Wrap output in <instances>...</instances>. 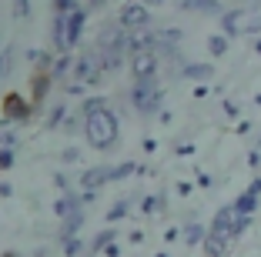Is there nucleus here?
I'll list each match as a JSON object with an SVG mask.
<instances>
[{
  "label": "nucleus",
  "mask_w": 261,
  "mask_h": 257,
  "mask_svg": "<svg viewBox=\"0 0 261 257\" xmlns=\"http://www.w3.org/2000/svg\"><path fill=\"white\" fill-rule=\"evenodd\" d=\"M14 144H17V134L4 127V130H0V147H14Z\"/></svg>",
  "instance_id": "34"
},
{
  "label": "nucleus",
  "mask_w": 261,
  "mask_h": 257,
  "mask_svg": "<svg viewBox=\"0 0 261 257\" xmlns=\"http://www.w3.org/2000/svg\"><path fill=\"white\" fill-rule=\"evenodd\" d=\"M177 194H181V197H188V194H191V184H188V181H181V184H177Z\"/></svg>",
  "instance_id": "45"
},
{
  "label": "nucleus",
  "mask_w": 261,
  "mask_h": 257,
  "mask_svg": "<svg viewBox=\"0 0 261 257\" xmlns=\"http://www.w3.org/2000/svg\"><path fill=\"white\" fill-rule=\"evenodd\" d=\"M254 50H258V53H261V37H258V40H254Z\"/></svg>",
  "instance_id": "52"
},
{
  "label": "nucleus",
  "mask_w": 261,
  "mask_h": 257,
  "mask_svg": "<svg viewBox=\"0 0 261 257\" xmlns=\"http://www.w3.org/2000/svg\"><path fill=\"white\" fill-rule=\"evenodd\" d=\"M181 7L185 10H198V14H224L221 0H185Z\"/></svg>",
  "instance_id": "16"
},
{
  "label": "nucleus",
  "mask_w": 261,
  "mask_h": 257,
  "mask_svg": "<svg viewBox=\"0 0 261 257\" xmlns=\"http://www.w3.org/2000/svg\"><path fill=\"white\" fill-rule=\"evenodd\" d=\"M144 151L154 154V151H158V140H151V137H147V140H144Z\"/></svg>",
  "instance_id": "49"
},
{
  "label": "nucleus",
  "mask_w": 261,
  "mask_h": 257,
  "mask_svg": "<svg viewBox=\"0 0 261 257\" xmlns=\"http://www.w3.org/2000/svg\"><path fill=\"white\" fill-rule=\"evenodd\" d=\"M234 130H238V134H251V121H241Z\"/></svg>",
  "instance_id": "47"
},
{
  "label": "nucleus",
  "mask_w": 261,
  "mask_h": 257,
  "mask_svg": "<svg viewBox=\"0 0 261 257\" xmlns=\"http://www.w3.org/2000/svg\"><path fill=\"white\" fill-rule=\"evenodd\" d=\"M111 181V167H87L84 174H81V187L84 190H97L100 184Z\"/></svg>",
  "instance_id": "13"
},
{
  "label": "nucleus",
  "mask_w": 261,
  "mask_h": 257,
  "mask_svg": "<svg viewBox=\"0 0 261 257\" xmlns=\"http://www.w3.org/2000/svg\"><path fill=\"white\" fill-rule=\"evenodd\" d=\"M130 174H138V164H134V160H121L117 167H111V181H124V177H130Z\"/></svg>",
  "instance_id": "24"
},
{
  "label": "nucleus",
  "mask_w": 261,
  "mask_h": 257,
  "mask_svg": "<svg viewBox=\"0 0 261 257\" xmlns=\"http://www.w3.org/2000/svg\"><path fill=\"white\" fill-rule=\"evenodd\" d=\"M10 194H14V187L7 181H0V197H10Z\"/></svg>",
  "instance_id": "46"
},
{
  "label": "nucleus",
  "mask_w": 261,
  "mask_h": 257,
  "mask_svg": "<svg viewBox=\"0 0 261 257\" xmlns=\"http://www.w3.org/2000/svg\"><path fill=\"white\" fill-rule=\"evenodd\" d=\"M207 53H211V57H221V53H228V37H224V34L207 37Z\"/></svg>",
  "instance_id": "25"
},
{
  "label": "nucleus",
  "mask_w": 261,
  "mask_h": 257,
  "mask_svg": "<svg viewBox=\"0 0 261 257\" xmlns=\"http://www.w3.org/2000/svg\"><path fill=\"white\" fill-rule=\"evenodd\" d=\"M17 160V151L14 147H0V170H10Z\"/></svg>",
  "instance_id": "28"
},
{
  "label": "nucleus",
  "mask_w": 261,
  "mask_h": 257,
  "mask_svg": "<svg viewBox=\"0 0 261 257\" xmlns=\"http://www.w3.org/2000/svg\"><path fill=\"white\" fill-rule=\"evenodd\" d=\"M248 194H254V197H261V177H254V181H251V187H248Z\"/></svg>",
  "instance_id": "44"
},
{
  "label": "nucleus",
  "mask_w": 261,
  "mask_h": 257,
  "mask_svg": "<svg viewBox=\"0 0 261 257\" xmlns=\"http://www.w3.org/2000/svg\"><path fill=\"white\" fill-rule=\"evenodd\" d=\"M81 250H84L81 237H74V241H64V257H81Z\"/></svg>",
  "instance_id": "29"
},
{
  "label": "nucleus",
  "mask_w": 261,
  "mask_h": 257,
  "mask_svg": "<svg viewBox=\"0 0 261 257\" xmlns=\"http://www.w3.org/2000/svg\"><path fill=\"white\" fill-rule=\"evenodd\" d=\"M104 257H121V247H117V244H111V247L104 250Z\"/></svg>",
  "instance_id": "48"
},
{
  "label": "nucleus",
  "mask_w": 261,
  "mask_h": 257,
  "mask_svg": "<svg viewBox=\"0 0 261 257\" xmlns=\"http://www.w3.org/2000/svg\"><path fill=\"white\" fill-rule=\"evenodd\" d=\"M164 207H168V197H164V194H151V197L141 201V211H144V214H161Z\"/></svg>",
  "instance_id": "21"
},
{
  "label": "nucleus",
  "mask_w": 261,
  "mask_h": 257,
  "mask_svg": "<svg viewBox=\"0 0 261 257\" xmlns=\"http://www.w3.org/2000/svg\"><path fill=\"white\" fill-rule=\"evenodd\" d=\"M97 107H108V97H87V100H84V113L97 110Z\"/></svg>",
  "instance_id": "33"
},
{
  "label": "nucleus",
  "mask_w": 261,
  "mask_h": 257,
  "mask_svg": "<svg viewBox=\"0 0 261 257\" xmlns=\"http://www.w3.org/2000/svg\"><path fill=\"white\" fill-rule=\"evenodd\" d=\"M64 130H67V134H77V130H84V124L74 121V117H67V121H64Z\"/></svg>",
  "instance_id": "39"
},
{
  "label": "nucleus",
  "mask_w": 261,
  "mask_h": 257,
  "mask_svg": "<svg viewBox=\"0 0 261 257\" xmlns=\"http://www.w3.org/2000/svg\"><path fill=\"white\" fill-rule=\"evenodd\" d=\"M84 23H87V10L84 7H77L67 14V47L81 44V31H84Z\"/></svg>",
  "instance_id": "11"
},
{
  "label": "nucleus",
  "mask_w": 261,
  "mask_h": 257,
  "mask_svg": "<svg viewBox=\"0 0 261 257\" xmlns=\"http://www.w3.org/2000/svg\"><path fill=\"white\" fill-rule=\"evenodd\" d=\"M50 83H54V77L47 74V70H34V77H31V97H34V107L47 100V94H50Z\"/></svg>",
  "instance_id": "10"
},
{
  "label": "nucleus",
  "mask_w": 261,
  "mask_h": 257,
  "mask_svg": "<svg viewBox=\"0 0 261 257\" xmlns=\"http://www.w3.org/2000/svg\"><path fill=\"white\" fill-rule=\"evenodd\" d=\"M154 257H171V254H168V250H161V254H154Z\"/></svg>",
  "instance_id": "53"
},
{
  "label": "nucleus",
  "mask_w": 261,
  "mask_h": 257,
  "mask_svg": "<svg viewBox=\"0 0 261 257\" xmlns=\"http://www.w3.org/2000/svg\"><path fill=\"white\" fill-rule=\"evenodd\" d=\"M81 211H84V204H81V197H74V194H61L54 201V214L61 220H70L74 214H81Z\"/></svg>",
  "instance_id": "12"
},
{
  "label": "nucleus",
  "mask_w": 261,
  "mask_h": 257,
  "mask_svg": "<svg viewBox=\"0 0 261 257\" xmlns=\"http://www.w3.org/2000/svg\"><path fill=\"white\" fill-rule=\"evenodd\" d=\"M97 7H104V0H91L87 4V10H97Z\"/></svg>",
  "instance_id": "51"
},
{
  "label": "nucleus",
  "mask_w": 261,
  "mask_h": 257,
  "mask_svg": "<svg viewBox=\"0 0 261 257\" xmlns=\"http://www.w3.org/2000/svg\"><path fill=\"white\" fill-rule=\"evenodd\" d=\"M31 113H34V107L27 97H20V94H7L4 97V124H27Z\"/></svg>",
  "instance_id": "6"
},
{
  "label": "nucleus",
  "mask_w": 261,
  "mask_h": 257,
  "mask_svg": "<svg viewBox=\"0 0 261 257\" xmlns=\"http://www.w3.org/2000/svg\"><path fill=\"white\" fill-rule=\"evenodd\" d=\"M10 61H14V50H0V80H4V77H7V70H10Z\"/></svg>",
  "instance_id": "32"
},
{
  "label": "nucleus",
  "mask_w": 261,
  "mask_h": 257,
  "mask_svg": "<svg viewBox=\"0 0 261 257\" xmlns=\"http://www.w3.org/2000/svg\"><path fill=\"white\" fill-rule=\"evenodd\" d=\"M254 104H258V107H261V94H258V97H254Z\"/></svg>",
  "instance_id": "54"
},
{
  "label": "nucleus",
  "mask_w": 261,
  "mask_h": 257,
  "mask_svg": "<svg viewBox=\"0 0 261 257\" xmlns=\"http://www.w3.org/2000/svg\"><path fill=\"white\" fill-rule=\"evenodd\" d=\"M228 244H231V241H221V237H211V234H207V241L201 244V247H204V254H207V257H224Z\"/></svg>",
  "instance_id": "22"
},
{
  "label": "nucleus",
  "mask_w": 261,
  "mask_h": 257,
  "mask_svg": "<svg viewBox=\"0 0 261 257\" xmlns=\"http://www.w3.org/2000/svg\"><path fill=\"white\" fill-rule=\"evenodd\" d=\"M50 44L57 50H67V14H54V27H50Z\"/></svg>",
  "instance_id": "14"
},
{
  "label": "nucleus",
  "mask_w": 261,
  "mask_h": 257,
  "mask_svg": "<svg viewBox=\"0 0 261 257\" xmlns=\"http://www.w3.org/2000/svg\"><path fill=\"white\" fill-rule=\"evenodd\" d=\"M204 241H207V227L204 224L194 220V224L185 227V244H191V247H194V244H204Z\"/></svg>",
  "instance_id": "19"
},
{
  "label": "nucleus",
  "mask_w": 261,
  "mask_h": 257,
  "mask_svg": "<svg viewBox=\"0 0 261 257\" xmlns=\"http://www.w3.org/2000/svg\"><path fill=\"white\" fill-rule=\"evenodd\" d=\"M254 211H258V197L245 190V194H241L238 201H234V214H245V217H251Z\"/></svg>",
  "instance_id": "20"
},
{
  "label": "nucleus",
  "mask_w": 261,
  "mask_h": 257,
  "mask_svg": "<svg viewBox=\"0 0 261 257\" xmlns=\"http://www.w3.org/2000/svg\"><path fill=\"white\" fill-rule=\"evenodd\" d=\"M147 23H151V10L144 7V4H124L121 7V17H117V27L121 31H130V34H138V31H144Z\"/></svg>",
  "instance_id": "4"
},
{
  "label": "nucleus",
  "mask_w": 261,
  "mask_h": 257,
  "mask_svg": "<svg viewBox=\"0 0 261 257\" xmlns=\"http://www.w3.org/2000/svg\"><path fill=\"white\" fill-rule=\"evenodd\" d=\"M67 184H70V181H67V174H57V177H54V187L61 190V194H67Z\"/></svg>",
  "instance_id": "40"
},
{
  "label": "nucleus",
  "mask_w": 261,
  "mask_h": 257,
  "mask_svg": "<svg viewBox=\"0 0 261 257\" xmlns=\"http://www.w3.org/2000/svg\"><path fill=\"white\" fill-rule=\"evenodd\" d=\"M198 187H215V177L201 170V174H198Z\"/></svg>",
  "instance_id": "41"
},
{
  "label": "nucleus",
  "mask_w": 261,
  "mask_h": 257,
  "mask_svg": "<svg viewBox=\"0 0 261 257\" xmlns=\"http://www.w3.org/2000/svg\"><path fill=\"white\" fill-rule=\"evenodd\" d=\"M67 70H74V57H67V53H61V57L54 61V67H50V77H54V80H61V77L67 74Z\"/></svg>",
  "instance_id": "23"
},
{
  "label": "nucleus",
  "mask_w": 261,
  "mask_h": 257,
  "mask_svg": "<svg viewBox=\"0 0 261 257\" xmlns=\"http://www.w3.org/2000/svg\"><path fill=\"white\" fill-rule=\"evenodd\" d=\"M54 10L57 14H70V10H77V7H74V0H54Z\"/></svg>",
  "instance_id": "36"
},
{
  "label": "nucleus",
  "mask_w": 261,
  "mask_h": 257,
  "mask_svg": "<svg viewBox=\"0 0 261 257\" xmlns=\"http://www.w3.org/2000/svg\"><path fill=\"white\" fill-rule=\"evenodd\" d=\"M127 214H130V201H117V204L108 211V224H117V220H124Z\"/></svg>",
  "instance_id": "26"
},
{
  "label": "nucleus",
  "mask_w": 261,
  "mask_h": 257,
  "mask_svg": "<svg viewBox=\"0 0 261 257\" xmlns=\"http://www.w3.org/2000/svg\"><path fill=\"white\" fill-rule=\"evenodd\" d=\"M31 14V0H14V17H27Z\"/></svg>",
  "instance_id": "35"
},
{
  "label": "nucleus",
  "mask_w": 261,
  "mask_h": 257,
  "mask_svg": "<svg viewBox=\"0 0 261 257\" xmlns=\"http://www.w3.org/2000/svg\"><path fill=\"white\" fill-rule=\"evenodd\" d=\"M245 23H248L245 10H224L221 14V34L224 37H238V34H245Z\"/></svg>",
  "instance_id": "9"
},
{
  "label": "nucleus",
  "mask_w": 261,
  "mask_h": 257,
  "mask_svg": "<svg viewBox=\"0 0 261 257\" xmlns=\"http://www.w3.org/2000/svg\"><path fill=\"white\" fill-rule=\"evenodd\" d=\"M130 74H134V83H147V80H158V53L147 50L130 57Z\"/></svg>",
  "instance_id": "7"
},
{
  "label": "nucleus",
  "mask_w": 261,
  "mask_h": 257,
  "mask_svg": "<svg viewBox=\"0 0 261 257\" xmlns=\"http://www.w3.org/2000/svg\"><path fill=\"white\" fill-rule=\"evenodd\" d=\"M61 157H64V164H77V160H81V151H77V147H67Z\"/></svg>",
  "instance_id": "37"
},
{
  "label": "nucleus",
  "mask_w": 261,
  "mask_h": 257,
  "mask_svg": "<svg viewBox=\"0 0 261 257\" xmlns=\"http://www.w3.org/2000/svg\"><path fill=\"white\" fill-rule=\"evenodd\" d=\"M104 74V61H100V50H84L74 61V77L81 83H97Z\"/></svg>",
  "instance_id": "3"
},
{
  "label": "nucleus",
  "mask_w": 261,
  "mask_h": 257,
  "mask_svg": "<svg viewBox=\"0 0 261 257\" xmlns=\"http://www.w3.org/2000/svg\"><path fill=\"white\" fill-rule=\"evenodd\" d=\"M130 104L138 113H158L164 104V91L158 87V80H147V83H134V91H130Z\"/></svg>",
  "instance_id": "2"
},
{
  "label": "nucleus",
  "mask_w": 261,
  "mask_h": 257,
  "mask_svg": "<svg viewBox=\"0 0 261 257\" xmlns=\"http://www.w3.org/2000/svg\"><path fill=\"white\" fill-rule=\"evenodd\" d=\"M248 227H251V217H245V214H238V217H234V234H231V241H234V237H241L248 231Z\"/></svg>",
  "instance_id": "31"
},
{
  "label": "nucleus",
  "mask_w": 261,
  "mask_h": 257,
  "mask_svg": "<svg viewBox=\"0 0 261 257\" xmlns=\"http://www.w3.org/2000/svg\"><path fill=\"white\" fill-rule=\"evenodd\" d=\"M141 4H144V7H147V10H151V7H161L164 0H141Z\"/></svg>",
  "instance_id": "50"
},
{
  "label": "nucleus",
  "mask_w": 261,
  "mask_h": 257,
  "mask_svg": "<svg viewBox=\"0 0 261 257\" xmlns=\"http://www.w3.org/2000/svg\"><path fill=\"white\" fill-rule=\"evenodd\" d=\"M84 134H87V144L94 151H108L111 144L117 140V117L111 107H97V110L84 113Z\"/></svg>",
  "instance_id": "1"
},
{
  "label": "nucleus",
  "mask_w": 261,
  "mask_h": 257,
  "mask_svg": "<svg viewBox=\"0 0 261 257\" xmlns=\"http://www.w3.org/2000/svg\"><path fill=\"white\" fill-rule=\"evenodd\" d=\"M224 113H228V117H238V104H234V100H224Z\"/></svg>",
  "instance_id": "43"
},
{
  "label": "nucleus",
  "mask_w": 261,
  "mask_h": 257,
  "mask_svg": "<svg viewBox=\"0 0 261 257\" xmlns=\"http://www.w3.org/2000/svg\"><path fill=\"white\" fill-rule=\"evenodd\" d=\"M81 224H84V211L74 214L70 220H61V244H64V241H74L77 231H81Z\"/></svg>",
  "instance_id": "17"
},
{
  "label": "nucleus",
  "mask_w": 261,
  "mask_h": 257,
  "mask_svg": "<svg viewBox=\"0 0 261 257\" xmlns=\"http://www.w3.org/2000/svg\"><path fill=\"white\" fill-rule=\"evenodd\" d=\"M4 257H20V254H14V250H10V254H4Z\"/></svg>",
  "instance_id": "55"
},
{
  "label": "nucleus",
  "mask_w": 261,
  "mask_h": 257,
  "mask_svg": "<svg viewBox=\"0 0 261 257\" xmlns=\"http://www.w3.org/2000/svg\"><path fill=\"white\" fill-rule=\"evenodd\" d=\"M181 77H188V80H211V77H215V67H211V64H185V67H181Z\"/></svg>",
  "instance_id": "15"
},
{
  "label": "nucleus",
  "mask_w": 261,
  "mask_h": 257,
  "mask_svg": "<svg viewBox=\"0 0 261 257\" xmlns=\"http://www.w3.org/2000/svg\"><path fill=\"white\" fill-rule=\"evenodd\" d=\"M261 31V17L254 14V17H248V23H245V34H258Z\"/></svg>",
  "instance_id": "38"
},
{
  "label": "nucleus",
  "mask_w": 261,
  "mask_h": 257,
  "mask_svg": "<svg viewBox=\"0 0 261 257\" xmlns=\"http://www.w3.org/2000/svg\"><path fill=\"white\" fill-rule=\"evenodd\" d=\"M61 121H67V113H64V104L54 107V110L47 113V127H61Z\"/></svg>",
  "instance_id": "30"
},
{
  "label": "nucleus",
  "mask_w": 261,
  "mask_h": 257,
  "mask_svg": "<svg viewBox=\"0 0 261 257\" xmlns=\"http://www.w3.org/2000/svg\"><path fill=\"white\" fill-rule=\"evenodd\" d=\"M100 50V61H104V70H121V64H124V57H127V34H117L111 44H104V47H97Z\"/></svg>",
  "instance_id": "5"
},
{
  "label": "nucleus",
  "mask_w": 261,
  "mask_h": 257,
  "mask_svg": "<svg viewBox=\"0 0 261 257\" xmlns=\"http://www.w3.org/2000/svg\"><path fill=\"white\" fill-rule=\"evenodd\" d=\"M27 57H31V64H34V67L47 70V74H50V67H54V61H50V53H47V50H31Z\"/></svg>",
  "instance_id": "27"
},
{
  "label": "nucleus",
  "mask_w": 261,
  "mask_h": 257,
  "mask_svg": "<svg viewBox=\"0 0 261 257\" xmlns=\"http://www.w3.org/2000/svg\"><path fill=\"white\" fill-rule=\"evenodd\" d=\"M194 154V144H177V157H191Z\"/></svg>",
  "instance_id": "42"
},
{
  "label": "nucleus",
  "mask_w": 261,
  "mask_h": 257,
  "mask_svg": "<svg viewBox=\"0 0 261 257\" xmlns=\"http://www.w3.org/2000/svg\"><path fill=\"white\" fill-rule=\"evenodd\" d=\"M234 204L221 207V211L215 214V220H211V227H207V234L211 237H221V241H231V234H234Z\"/></svg>",
  "instance_id": "8"
},
{
  "label": "nucleus",
  "mask_w": 261,
  "mask_h": 257,
  "mask_svg": "<svg viewBox=\"0 0 261 257\" xmlns=\"http://www.w3.org/2000/svg\"><path fill=\"white\" fill-rule=\"evenodd\" d=\"M114 237H117V231H114V227H108V231H100V234L91 241V250H87V257H91V254H97V250H108L111 244H114Z\"/></svg>",
  "instance_id": "18"
}]
</instances>
